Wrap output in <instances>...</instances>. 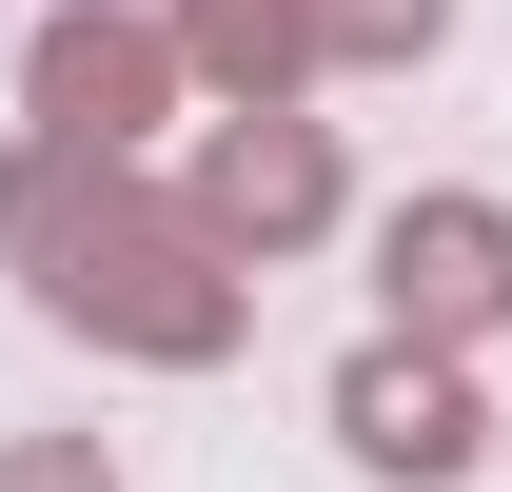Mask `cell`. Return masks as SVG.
Masks as SVG:
<instances>
[{
	"instance_id": "277c9868",
	"label": "cell",
	"mask_w": 512,
	"mask_h": 492,
	"mask_svg": "<svg viewBox=\"0 0 512 492\" xmlns=\"http://www.w3.org/2000/svg\"><path fill=\"white\" fill-rule=\"evenodd\" d=\"M197 217H217V237H316L335 217V138L316 119H237L217 158H197Z\"/></svg>"
},
{
	"instance_id": "7a4b0ae2",
	"label": "cell",
	"mask_w": 512,
	"mask_h": 492,
	"mask_svg": "<svg viewBox=\"0 0 512 492\" xmlns=\"http://www.w3.org/2000/svg\"><path fill=\"white\" fill-rule=\"evenodd\" d=\"M375 296H394V335H493L512 315V217L493 197H414V217H375Z\"/></svg>"
},
{
	"instance_id": "3957f363",
	"label": "cell",
	"mask_w": 512,
	"mask_h": 492,
	"mask_svg": "<svg viewBox=\"0 0 512 492\" xmlns=\"http://www.w3.org/2000/svg\"><path fill=\"white\" fill-rule=\"evenodd\" d=\"M335 433H355V473H473V394H453V355L434 335H355L335 355Z\"/></svg>"
},
{
	"instance_id": "8992f818",
	"label": "cell",
	"mask_w": 512,
	"mask_h": 492,
	"mask_svg": "<svg viewBox=\"0 0 512 492\" xmlns=\"http://www.w3.org/2000/svg\"><path fill=\"white\" fill-rule=\"evenodd\" d=\"M0 492H119L99 433H0Z\"/></svg>"
},
{
	"instance_id": "52a82bcc",
	"label": "cell",
	"mask_w": 512,
	"mask_h": 492,
	"mask_svg": "<svg viewBox=\"0 0 512 492\" xmlns=\"http://www.w3.org/2000/svg\"><path fill=\"white\" fill-rule=\"evenodd\" d=\"M453 0H335V40H355V60H394V40H434Z\"/></svg>"
},
{
	"instance_id": "5b68a950",
	"label": "cell",
	"mask_w": 512,
	"mask_h": 492,
	"mask_svg": "<svg viewBox=\"0 0 512 492\" xmlns=\"http://www.w3.org/2000/svg\"><path fill=\"white\" fill-rule=\"evenodd\" d=\"M138 99H158V40L138 20H60L40 40V119L60 138H138Z\"/></svg>"
},
{
	"instance_id": "6da1fadb",
	"label": "cell",
	"mask_w": 512,
	"mask_h": 492,
	"mask_svg": "<svg viewBox=\"0 0 512 492\" xmlns=\"http://www.w3.org/2000/svg\"><path fill=\"white\" fill-rule=\"evenodd\" d=\"M20 237L60 256V315H79V335H99V315H119L138 355H217V335H237V296H217L178 237H138L119 197L79 217V197H60V158H20Z\"/></svg>"
}]
</instances>
